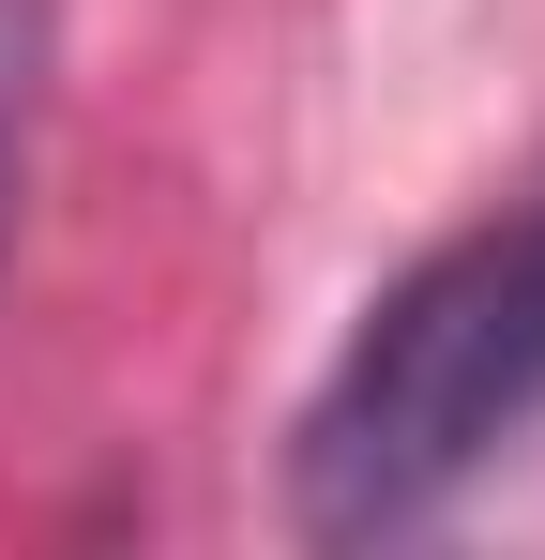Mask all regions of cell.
I'll return each mask as SVG.
<instances>
[{"instance_id": "2", "label": "cell", "mask_w": 545, "mask_h": 560, "mask_svg": "<svg viewBox=\"0 0 545 560\" xmlns=\"http://www.w3.org/2000/svg\"><path fill=\"white\" fill-rule=\"evenodd\" d=\"M31 121H46V0H0V273H15V197H31Z\"/></svg>"}, {"instance_id": "1", "label": "cell", "mask_w": 545, "mask_h": 560, "mask_svg": "<svg viewBox=\"0 0 545 560\" xmlns=\"http://www.w3.org/2000/svg\"><path fill=\"white\" fill-rule=\"evenodd\" d=\"M531 424H545V212H500L363 303V334L334 349L288 440V500H303V530L379 546L469 500Z\"/></svg>"}]
</instances>
